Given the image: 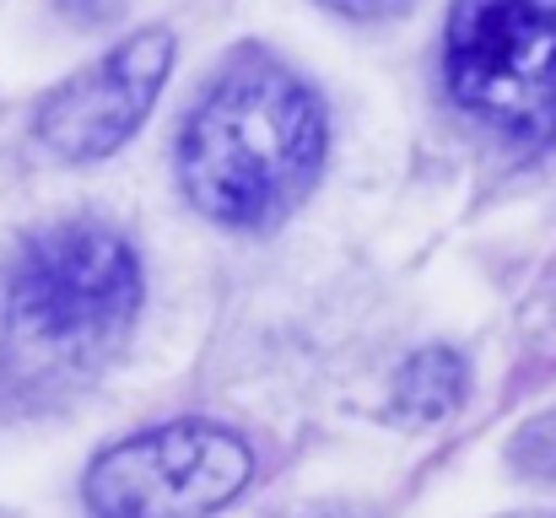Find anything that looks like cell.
<instances>
[{
	"label": "cell",
	"instance_id": "obj_1",
	"mask_svg": "<svg viewBox=\"0 0 556 518\" xmlns=\"http://www.w3.org/2000/svg\"><path fill=\"white\" fill-rule=\"evenodd\" d=\"M330 125L308 81L281 60L243 49L189 109L179 178L194 211L222 227L281 222L325 168Z\"/></svg>",
	"mask_w": 556,
	"mask_h": 518
},
{
	"label": "cell",
	"instance_id": "obj_2",
	"mask_svg": "<svg viewBox=\"0 0 556 518\" xmlns=\"http://www.w3.org/2000/svg\"><path fill=\"white\" fill-rule=\"evenodd\" d=\"M141 308L136 249L98 222H60L22 243L0 281V336L33 372H76L125 341Z\"/></svg>",
	"mask_w": 556,
	"mask_h": 518
},
{
	"label": "cell",
	"instance_id": "obj_3",
	"mask_svg": "<svg viewBox=\"0 0 556 518\" xmlns=\"http://www.w3.org/2000/svg\"><path fill=\"white\" fill-rule=\"evenodd\" d=\"M443 76L465 114L546 130L556 109V0H454Z\"/></svg>",
	"mask_w": 556,
	"mask_h": 518
},
{
	"label": "cell",
	"instance_id": "obj_4",
	"mask_svg": "<svg viewBox=\"0 0 556 518\" xmlns=\"http://www.w3.org/2000/svg\"><path fill=\"white\" fill-rule=\"evenodd\" d=\"M254 476V454L216 421H168L103 448L87 470L98 518H205L227 508Z\"/></svg>",
	"mask_w": 556,
	"mask_h": 518
},
{
	"label": "cell",
	"instance_id": "obj_5",
	"mask_svg": "<svg viewBox=\"0 0 556 518\" xmlns=\"http://www.w3.org/2000/svg\"><path fill=\"white\" fill-rule=\"evenodd\" d=\"M168 71H174V33L168 27L130 33L114 54L76 71L43 98L33 119L38 147L60 163H92V157L119 152L152 114Z\"/></svg>",
	"mask_w": 556,
	"mask_h": 518
},
{
	"label": "cell",
	"instance_id": "obj_6",
	"mask_svg": "<svg viewBox=\"0 0 556 518\" xmlns=\"http://www.w3.org/2000/svg\"><path fill=\"white\" fill-rule=\"evenodd\" d=\"M459 394H465V362H459V351H448V345L416 351V356L400 367V378H394V405H400V416H410V421H438V416H448V410L459 405Z\"/></svg>",
	"mask_w": 556,
	"mask_h": 518
},
{
	"label": "cell",
	"instance_id": "obj_7",
	"mask_svg": "<svg viewBox=\"0 0 556 518\" xmlns=\"http://www.w3.org/2000/svg\"><path fill=\"white\" fill-rule=\"evenodd\" d=\"M319 5H330V11H341V16H352V22H378V16L405 11L410 0H319Z\"/></svg>",
	"mask_w": 556,
	"mask_h": 518
},
{
	"label": "cell",
	"instance_id": "obj_8",
	"mask_svg": "<svg viewBox=\"0 0 556 518\" xmlns=\"http://www.w3.org/2000/svg\"><path fill=\"white\" fill-rule=\"evenodd\" d=\"M114 5H119V0H65V11H71V16H81V22H103Z\"/></svg>",
	"mask_w": 556,
	"mask_h": 518
},
{
	"label": "cell",
	"instance_id": "obj_9",
	"mask_svg": "<svg viewBox=\"0 0 556 518\" xmlns=\"http://www.w3.org/2000/svg\"><path fill=\"white\" fill-rule=\"evenodd\" d=\"M508 518H556V514H508Z\"/></svg>",
	"mask_w": 556,
	"mask_h": 518
}]
</instances>
